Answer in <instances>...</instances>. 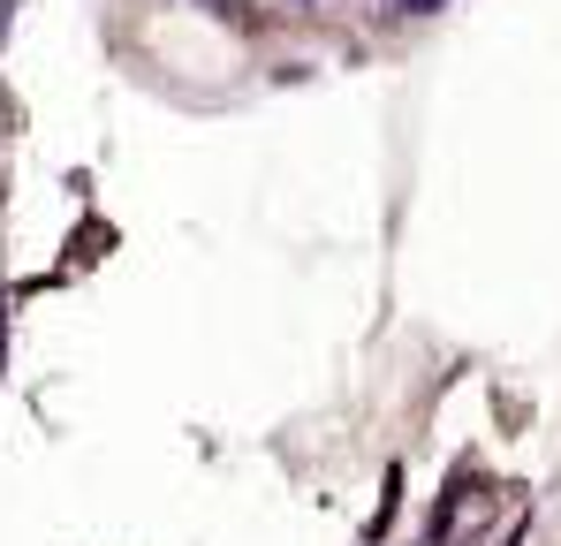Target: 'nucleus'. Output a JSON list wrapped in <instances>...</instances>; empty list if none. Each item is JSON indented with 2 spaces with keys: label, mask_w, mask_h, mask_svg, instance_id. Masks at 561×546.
Returning <instances> with one entry per match:
<instances>
[{
  "label": "nucleus",
  "mask_w": 561,
  "mask_h": 546,
  "mask_svg": "<svg viewBox=\"0 0 561 546\" xmlns=\"http://www.w3.org/2000/svg\"><path fill=\"white\" fill-rule=\"evenodd\" d=\"M205 8H213L220 23H236V31H259V8H251V0H205Z\"/></svg>",
  "instance_id": "nucleus-1"
},
{
  "label": "nucleus",
  "mask_w": 561,
  "mask_h": 546,
  "mask_svg": "<svg viewBox=\"0 0 561 546\" xmlns=\"http://www.w3.org/2000/svg\"><path fill=\"white\" fill-rule=\"evenodd\" d=\"M387 8V23H410V15H440L448 0H379Z\"/></svg>",
  "instance_id": "nucleus-2"
},
{
  "label": "nucleus",
  "mask_w": 561,
  "mask_h": 546,
  "mask_svg": "<svg viewBox=\"0 0 561 546\" xmlns=\"http://www.w3.org/2000/svg\"><path fill=\"white\" fill-rule=\"evenodd\" d=\"M15 8H23V0H0V38H8V15H15Z\"/></svg>",
  "instance_id": "nucleus-3"
}]
</instances>
